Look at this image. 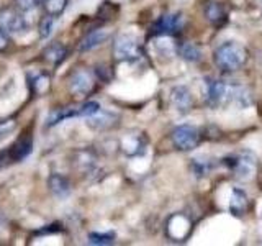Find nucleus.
Segmentation results:
<instances>
[{
  "mask_svg": "<svg viewBox=\"0 0 262 246\" xmlns=\"http://www.w3.org/2000/svg\"><path fill=\"white\" fill-rule=\"evenodd\" d=\"M216 68L223 72H233L241 69L248 61V51L246 48L236 41H226V43L220 45L216 48L215 54H213Z\"/></svg>",
  "mask_w": 262,
  "mask_h": 246,
  "instance_id": "nucleus-1",
  "label": "nucleus"
},
{
  "mask_svg": "<svg viewBox=\"0 0 262 246\" xmlns=\"http://www.w3.org/2000/svg\"><path fill=\"white\" fill-rule=\"evenodd\" d=\"M223 164L231 169L234 176L239 179H249L256 171V158L249 151H241L237 154L228 156L223 159Z\"/></svg>",
  "mask_w": 262,
  "mask_h": 246,
  "instance_id": "nucleus-2",
  "label": "nucleus"
},
{
  "mask_svg": "<svg viewBox=\"0 0 262 246\" xmlns=\"http://www.w3.org/2000/svg\"><path fill=\"white\" fill-rule=\"evenodd\" d=\"M143 54L141 45L133 36L121 35L115 39L113 45V56L117 61H135Z\"/></svg>",
  "mask_w": 262,
  "mask_h": 246,
  "instance_id": "nucleus-3",
  "label": "nucleus"
},
{
  "mask_svg": "<svg viewBox=\"0 0 262 246\" xmlns=\"http://www.w3.org/2000/svg\"><path fill=\"white\" fill-rule=\"evenodd\" d=\"M95 87V76L89 69H76L69 76V90L76 97H85Z\"/></svg>",
  "mask_w": 262,
  "mask_h": 246,
  "instance_id": "nucleus-4",
  "label": "nucleus"
},
{
  "mask_svg": "<svg viewBox=\"0 0 262 246\" xmlns=\"http://www.w3.org/2000/svg\"><path fill=\"white\" fill-rule=\"evenodd\" d=\"M27 27V20L23 18L21 10L16 7H7L0 10V30H4L8 35H18Z\"/></svg>",
  "mask_w": 262,
  "mask_h": 246,
  "instance_id": "nucleus-5",
  "label": "nucleus"
},
{
  "mask_svg": "<svg viewBox=\"0 0 262 246\" xmlns=\"http://www.w3.org/2000/svg\"><path fill=\"white\" fill-rule=\"evenodd\" d=\"M172 141L182 151H190L200 141V131L192 125H180L172 131Z\"/></svg>",
  "mask_w": 262,
  "mask_h": 246,
  "instance_id": "nucleus-6",
  "label": "nucleus"
},
{
  "mask_svg": "<svg viewBox=\"0 0 262 246\" xmlns=\"http://www.w3.org/2000/svg\"><path fill=\"white\" fill-rule=\"evenodd\" d=\"M184 27V18L180 13H172V15H164L152 25L151 35L156 36H174L182 30Z\"/></svg>",
  "mask_w": 262,
  "mask_h": 246,
  "instance_id": "nucleus-7",
  "label": "nucleus"
},
{
  "mask_svg": "<svg viewBox=\"0 0 262 246\" xmlns=\"http://www.w3.org/2000/svg\"><path fill=\"white\" fill-rule=\"evenodd\" d=\"M207 104L211 109H218V107L226 105V90H228V82L225 80H216V79H207Z\"/></svg>",
  "mask_w": 262,
  "mask_h": 246,
  "instance_id": "nucleus-8",
  "label": "nucleus"
},
{
  "mask_svg": "<svg viewBox=\"0 0 262 246\" xmlns=\"http://www.w3.org/2000/svg\"><path fill=\"white\" fill-rule=\"evenodd\" d=\"M254 102V95L252 92L244 87L241 84H231V82H228V90H226V105H237L241 107V109H248L249 105H252Z\"/></svg>",
  "mask_w": 262,
  "mask_h": 246,
  "instance_id": "nucleus-9",
  "label": "nucleus"
},
{
  "mask_svg": "<svg viewBox=\"0 0 262 246\" xmlns=\"http://www.w3.org/2000/svg\"><path fill=\"white\" fill-rule=\"evenodd\" d=\"M31 150H33V138H31V133H23L16 141L10 146V150H8V159L10 162H21L25 158H28L31 154Z\"/></svg>",
  "mask_w": 262,
  "mask_h": 246,
  "instance_id": "nucleus-10",
  "label": "nucleus"
},
{
  "mask_svg": "<svg viewBox=\"0 0 262 246\" xmlns=\"http://www.w3.org/2000/svg\"><path fill=\"white\" fill-rule=\"evenodd\" d=\"M172 104L180 113H187L193 107V95L192 92L184 86H177L172 89Z\"/></svg>",
  "mask_w": 262,
  "mask_h": 246,
  "instance_id": "nucleus-11",
  "label": "nucleus"
},
{
  "mask_svg": "<svg viewBox=\"0 0 262 246\" xmlns=\"http://www.w3.org/2000/svg\"><path fill=\"white\" fill-rule=\"evenodd\" d=\"M106 38H108V31L106 30H103V28L92 30L84 39L80 41L79 49L80 51H90V49H94L97 46H100L102 43H105Z\"/></svg>",
  "mask_w": 262,
  "mask_h": 246,
  "instance_id": "nucleus-12",
  "label": "nucleus"
},
{
  "mask_svg": "<svg viewBox=\"0 0 262 246\" xmlns=\"http://www.w3.org/2000/svg\"><path fill=\"white\" fill-rule=\"evenodd\" d=\"M66 56H68V49L61 43L49 45L43 51V59L51 66H59L66 59Z\"/></svg>",
  "mask_w": 262,
  "mask_h": 246,
  "instance_id": "nucleus-13",
  "label": "nucleus"
},
{
  "mask_svg": "<svg viewBox=\"0 0 262 246\" xmlns=\"http://www.w3.org/2000/svg\"><path fill=\"white\" fill-rule=\"evenodd\" d=\"M205 16H207V20L211 25H215V27H223L228 20L225 8L216 2H210L207 7H205Z\"/></svg>",
  "mask_w": 262,
  "mask_h": 246,
  "instance_id": "nucleus-14",
  "label": "nucleus"
},
{
  "mask_svg": "<svg viewBox=\"0 0 262 246\" xmlns=\"http://www.w3.org/2000/svg\"><path fill=\"white\" fill-rule=\"evenodd\" d=\"M48 186H49V189H51V192L57 197H66L71 192L69 180L61 174H53L48 180Z\"/></svg>",
  "mask_w": 262,
  "mask_h": 246,
  "instance_id": "nucleus-15",
  "label": "nucleus"
},
{
  "mask_svg": "<svg viewBox=\"0 0 262 246\" xmlns=\"http://www.w3.org/2000/svg\"><path fill=\"white\" fill-rule=\"evenodd\" d=\"M146 148V139L143 136L138 135H128L125 139H123V150H125L128 154L135 156V154H141Z\"/></svg>",
  "mask_w": 262,
  "mask_h": 246,
  "instance_id": "nucleus-16",
  "label": "nucleus"
},
{
  "mask_svg": "<svg viewBox=\"0 0 262 246\" xmlns=\"http://www.w3.org/2000/svg\"><path fill=\"white\" fill-rule=\"evenodd\" d=\"M248 197L241 191V189H234L233 195H231V202H229V210H231L234 215H243V213L248 210Z\"/></svg>",
  "mask_w": 262,
  "mask_h": 246,
  "instance_id": "nucleus-17",
  "label": "nucleus"
},
{
  "mask_svg": "<svg viewBox=\"0 0 262 246\" xmlns=\"http://www.w3.org/2000/svg\"><path fill=\"white\" fill-rule=\"evenodd\" d=\"M179 54L182 56V59L188 63H196L202 59V51L199 46H195L193 43H184L179 46Z\"/></svg>",
  "mask_w": 262,
  "mask_h": 246,
  "instance_id": "nucleus-18",
  "label": "nucleus"
},
{
  "mask_svg": "<svg viewBox=\"0 0 262 246\" xmlns=\"http://www.w3.org/2000/svg\"><path fill=\"white\" fill-rule=\"evenodd\" d=\"M41 5L48 15L59 16L68 7V0H41Z\"/></svg>",
  "mask_w": 262,
  "mask_h": 246,
  "instance_id": "nucleus-19",
  "label": "nucleus"
},
{
  "mask_svg": "<svg viewBox=\"0 0 262 246\" xmlns=\"http://www.w3.org/2000/svg\"><path fill=\"white\" fill-rule=\"evenodd\" d=\"M31 90L35 95H43L49 90V76L46 74H39L31 80Z\"/></svg>",
  "mask_w": 262,
  "mask_h": 246,
  "instance_id": "nucleus-20",
  "label": "nucleus"
},
{
  "mask_svg": "<svg viewBox=\"0 0 262 246\" xmlns=\"http://www.w3.org/2000/svg\"><path fill=\"white\" fill-rule=\"evenodd\" d=\"M54 23H56V16L46 13V16H43L41 22H39V30H38L39 36L41 38H48L49 35H51L53 28H54Z\"/></svg>",
  "mask_w": 262,
  "mask_h": 246,
  "instance_id": "nucleus-21",
  "label": "nucleus"
},
{
  "mask_svg": "<svg viewBox=\"0 0 262 246\" xmlns=\"http://www.w3.org/2000/svg\"><path fill=\"white\" fill-rule=\"evenodd\" d=\"M115 241L113 233H90L89 243L90 244H112Z\"/></svg>",
  "mask_w": 262,
  "mask_h": 246,
  "instance_id": "nucleus-22",
  "label": "nucleus"
},
{
  "mask_svg": "<svg viewBox=\"0 0 262 246\" xmlns=\"http://www.w3.org/2000/svg\"><path fill=\"white\" fill-rule=\"evenodd\" d=\"M98 112H100V105L97 102H85L84 105L77 109L79 117H94V115H97Z\"/></svg>",
  "mask_w": 262,
  "mask_h": 246,
  "instance_id": "nucleus-23",
  "label": "nucleus"
},
{
  "mask_svg": "<svg viewBox=\"0 0 262 246\" xmlns=\"http://www.w3.org/2000/svg\"><path fill=\"white\" fill-rule=\"evenodd\" d=\"M15 127H16V121H15V120H12V118L0 121V139L5 138L7 135H10L12 131L15 130Z\"/></svg>",
  "mask_w": 262,
  "mask_h": 246,
  "instance_id": "nucleus-24",
  "label": "nucleus"
},
{
  "mask_svg": "<svg viewBox=\"0 0 262 246\" xmlns=\"http://www.w3.org/2000/svg\"><path fill=\"white\" fill-rule=\"evenodd\" d=\"M13 2H15V7L18 8V10L30 12L41 2V0H13Z\"/></svg>",
  "mask_w": 262,
  "mask_h": 246,
  "instance_id": "nucleus-25",
  "label": "nucleus"
},
{
  "mask_svg": "<svg viewBox=\"0 0 262 246\" xmlns=\"http://www.w3.org/2000/svg\"><path fill=\"white\" fill-rule=\"evenodd\" d=\"M10 48V36L4 30H0V53H5Z\"/></svg>",
  "mask_w": 262,
  "mask_h": 246,
  "instance_id": "nucleus-26",
  "label": "nucleus"
}]
</instances>
